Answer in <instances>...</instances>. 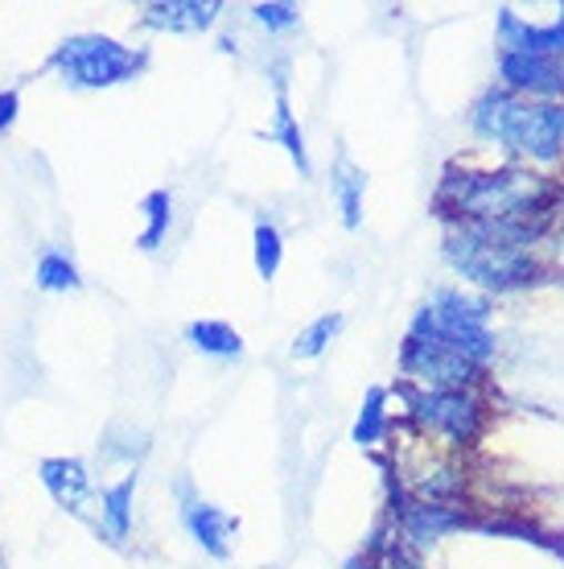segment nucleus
I'll return each instance as SVG.
<instances>
[{
	"instance_id": "1",
	"label": "nucleus",
	"mask_w": 564,
	"mask_h": 569,
	"mask_svg": "<svg viewBox=\"0 0 564 569\" xmlns=\"http://www.w3.org/2000/svg\"><path fill=\"white\" fill-rule=\"evenodd\" d=\"M556 186L527 170L450 173L437 194L441 214H462L466 223H548Z\"/></svg>"
},
{
	"instance_id": "2",
	"label": "nucleus",
	"mask_w": 564,
	"mask_h": 569,
	"mask_svg": "<svg viewBox=\"0 0 564 569\" xmlns=\"http://www.w3.org/2000/svg\"><path fill=\"white\" fill-rule=\"evenodd\" d=\"M548 223H462L445 252L457 269L491 289H523L540 281V264L527 257V243Z\"/></svg>"
},
{
	"instance_id": "3",
	"label": "nucleus",
	"mask_w": 564,
	"mask_h": 569,
	"mask_svg": "<svg viewBox=\"0 0 564 569\" xmlns=\"http://www.w3.org/2000/svg\"><path fill=\"white\" fill-rule=\"evenodd\" d=\"M479 132L503 141L507 149L536 157V161H552L564 149V108L556 103H527L503 91H491L474 112Z\"/></svg>"
},
{
	"instance_id": "4",
	"label": "nucleus",
	"mask_w": 564,
	"mask_h": 569,
	"mask_svg": "<svg viewBox=\"0 0 564 569\" xmlns=\"http://www.w3.org/2000/svg\"><path fill=\"white\" fill-rule=\"evenodd\" d=\"M54 71L71 87L99 91V87L137 79L144 71V54L115 38H103V33H74L54 50Z\"/></svg>"
},
{
	"instance_id": "5",
	"label": "nucleus",
	"mask_w": 564,
	"mask_h": 569,
	"mask_svg": "<svg viewBox=\"0 0 564 569\" xmlns=\"http://www.w3.org/2000/svg\"><path fill=\"white\" fill-rule=\"evenodd\" d=\"M400 368L409 380L424 385V392H457L479 380V363H470L462 351H453L450 342L433 335H409L400 351Z\"/></svg>"
},
{
	"instance_id": "6",
	"label": "nucleus",
	"mask_w": 564,
	"mask_h": 569,
	"mask_svg": "<svg viewBox=\"0 0 564 569\" xmlns=\"http://www.w3.org/2000/svg\"><path fill=\"white\" fill-rule=\"evenodd\" d=\"M409 405L421 426L450 433L453 441L479 438L482 405L470 397V388H457V392H409Z\"/></svg>"
},
{
	"instance_id": "7",
	"label": "nucleus",
	"mask_w": 564,
	"mask_h": 569,
	"mask_svg": "<svg viewBox=\"0 0 564 569\" xmlns=\"http://www.w3.org/2000/svg\"><path fill=\"white\" fill-rule=\"evenodd\" d=\"M42 483L71 516H79L87 525H99V499H103V491L95 487V475L87 470V462H79V458H46Z\"/></svg>"
},
{
	"instance_id": "8",
	"label": "nucleus",
	"mask_w": 564,
	"mask_h": 569,
	"mask_svg": "<svg viewBox=\"0 0 564 569\" xmlns=\"http://www.w3.org/2000/svg\"><path fill=\"white\" fill-rule=\"evenodd\" d=\"M178 496H182V525L190 528V537L198 541V549L211 553L214 561H226V557H231V537H235L240 520L226 516L223 508L207 503V499H198L194 491H190V483H178Z\"/></svg>"
},
{
	"instance_id": "9",
	"label": "nucleus",
	"mask_w": 564,
	"mask_h": 569,
	"mask_svg": "<svg viewBox=\"0 0 564 569\" xmlns=\"http://www.w3.org/2000/svg\"><path fill=\"white\" fill-rule=\"evenodd\" d=\"M498 71L515 91H536L552 96L564 91V54H532V50H503Z\"/></svg>"
},
{
	"instance_id": "10",
	"label": "nucleus",
	"mask_w": 564,
	"mask_h": 569,
	"mask_svg": "<svg viewBox=\"0 0 564 569\" xmlns=\"http://www.w3.org/2000/svg\"><path fill=\"white\" fill-rule=\"evenodd\" d=\"M400 532L409 537V541H437V537H445L450 528H462L466 525V516L453 512V508H445V503H424V499H400Z\"/></svg>"
},
{
	"instance_id": "11",
	"label": "nucleus",
	"mask_w": 564,
	"mask_h": 569,
	"mask_svg": "<svg viewBox=\"0 0 564 569\" xmlns=\"http://www.w3.org/2000/svg\"><path fill=\"white\" fill-rule=\"evenodd\" d=\"M219 17V4H198V0H165V4H149L144 9V26L153 29H170V33H198V29L214 26Z\"/></svg>"
},
{
	"instance_id": "12",
	"label": "nucleus",
	"mask_w": 564,
	"mask_h": 569,
	"mask_svg": "<svg viewBox=\"0 0 564 569\" xmlns=\"http://www.w3.org/2000/svg\"><path fill=\"white\" fill-rule=\"evenodd\" d=\"M132 491H137V475H124L115 487H103L95 528L112 545H124L128 532H132Z\"/></svg>"
},
{
	"instance_id": "13",
	"label": "nucleus",
	"mask_w": 564,
	"mask_h": 569,
	"mask_svg": "<svg viewBox=\"0 0 564 569\" xmlns=\"http://www.w3.org/2000/svg\"><path fill=\"white\" fill-rule=\"evenodd\" d=\"M185 339H190V347H198L202 356H214V359L243 356L240 330L231 327V322H219V318H198V322H190V327H185Z\"/></svg>"
},
{
	"instance_id": "14",
	"label": "nucleus",
	"mask_w": 564,
	"mask_h": 569,
	"mask_svg": "<svg viewBox=\"0 0 564 569\" xmlns=\"http://www.w3.org/2000/svg\"><path fill=\"white\" fill-rule=\"evenodd\" d=\"M144 211V231H141V248L144 252H157L161 243H165V236H170V223H173V199L170 190H153L149 199L141 202Z\"/></svg>"
},
{
	"instance_id": "15",
	"label": "nucleus",
	"mask_w": 564,
	"mask_h": 569,
	"mask_svg": "<svg viewBox=\"0 0 564 569\" xmlns=\"http://www.w3.org/2000/svg\"><path fill=\"white\" fill-rule=\"evenodd\" d=\"M33 281H38V289H46V293H71V289L83 284V277H79V269H74V260L54 248V252H42Z\"/></svg>"
},
{
	"instance_id": "16",
	"label": "nucleus",
	"mask_w": 564,
	"mask_h": 569,
	"mask_svg": "<svg viewBox=\"0 0 564 569\" xmlns=\"http://www.w3.org/2000/svg\"><path fill=\"white\" fill-rule=\"evenodd\" d=\"M387 388H371L367 392V405H363V413L354 421V441L359 446H375V441L387 433Z\"/></svg>"
},
{
	"instance_id": "17",
	"label": "nucleus",
	"mask_w": 564,
	"mask_h": 569,
	"mask_svg": "<svg viewBox=\"0 0 564 569\" xmlns=\"http://www.w3.org/2000/svg\"><path fill=\"white\" fill-rule=\"evenodd\" d=\"M255 243V272L264 277V281H272L276 277V269H281V260H284V240H281V231L272 228V223H260L252 236Z\"/></svg>"
},
{
	"instance_id": "18",
	"label": "nucleus",
	"mask_w": 564,
	"mask_h": 569,
	"mask_svg": "<svg viewBox=\"0 0 564 569\" xmlns=\"http://www.w3.org/2000/svg\"><path fill=\"white\" fill-rule=\"evenodd\" d=\"M363 186H367V178L354 170V166H339L334 190H339L342 219H346V228H359V211H363Z\"/></svg>"
},
{
	"instance_id": "19",
	"label": "nucleus",
	"mask_w": 564,
	"mask_h": 569,
	"mask_svg": "<svg viewBox=\"0 0 564 569\" xmlns=\"http://www.w3.org/2000/svg\"><path fill=\"white\" fill-rule=\"evenodd\" d=\"M339 327H342V318L339 313H322L313 327H305L301 335H296V342H293V359H313V356H322L325 351V342L339 335Z\"/></svg>"
},
{
	"instance_id": "20",
	"label": "nucleus",
	"mask_w": 564,
	"mask_h": 569,
	"mask_svg": "<svg viewBox=\"0 0 564 569\" xmlns=\"http://www.w3.org/2000/svg\"><path fill=\"white\" fill-rule=\"evenodd\" d=\"M276 137H281V144L289 149V157L296 161V170L310 173V157H305V137H301L293 112H289V100H284V91L276 96Z\"/></svg>"
},
{
	"instance_id": "21",
	"label": "nucleus",
	"mask_w": 564,
	"mask_h": 569,
	"mask_svg": "<svg viewBox=\"0 0 564 569\" xmlns=\"http://www.w3.org/2000/svg\"><path fill=\"white\" fill-rule=\"evenodd\" d=\"M255 21L269 29H293L296 26V9L293 4H255L252 9Z\"/></svg>"
},
{
	"instance_id": "22",
	"label": "nucleus",
	"mask_w": 564,
	"mask_h": 569,
	"mask_svg": "<svg viewBox=\"0 0 564 569\" xmlns=\"http://www.w3.org/2000/svg\"><path fill=\"white\" fill-rule=\"evenodd\" d=\"M17 112H21V96L17 91H0V132L13 129Z\"/></svg>"
}]
</instances>
